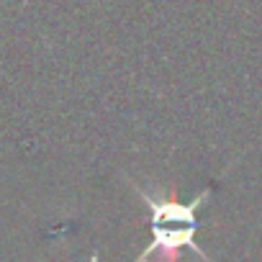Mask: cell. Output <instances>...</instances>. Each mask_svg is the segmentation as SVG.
I'll list each match as a JSON object with an SVG mask.
<instances>
[{
  "label": "cell",
  "instance_id": "1",
  "mask_svg": "<svg viewBox=\"0 0 262 262\" xmlns=\"http://www.w3.org/2000/svg\"><path fill=\"white\" fill-rule=\"evenodd\" d=\"M131 188L144 201V206L152 211V242L147 249L139 252V259H149L152 254H162L165 259H175L183 249H193L198 257L208 259V252L195 242L198 231V208H203L213 193V188L201 190L190 203H183L165 193H152L142 188L137 180H131Z\"/></svg>",
  "mask_w": 262,
  "mask_h": 262
}]
</instances>
